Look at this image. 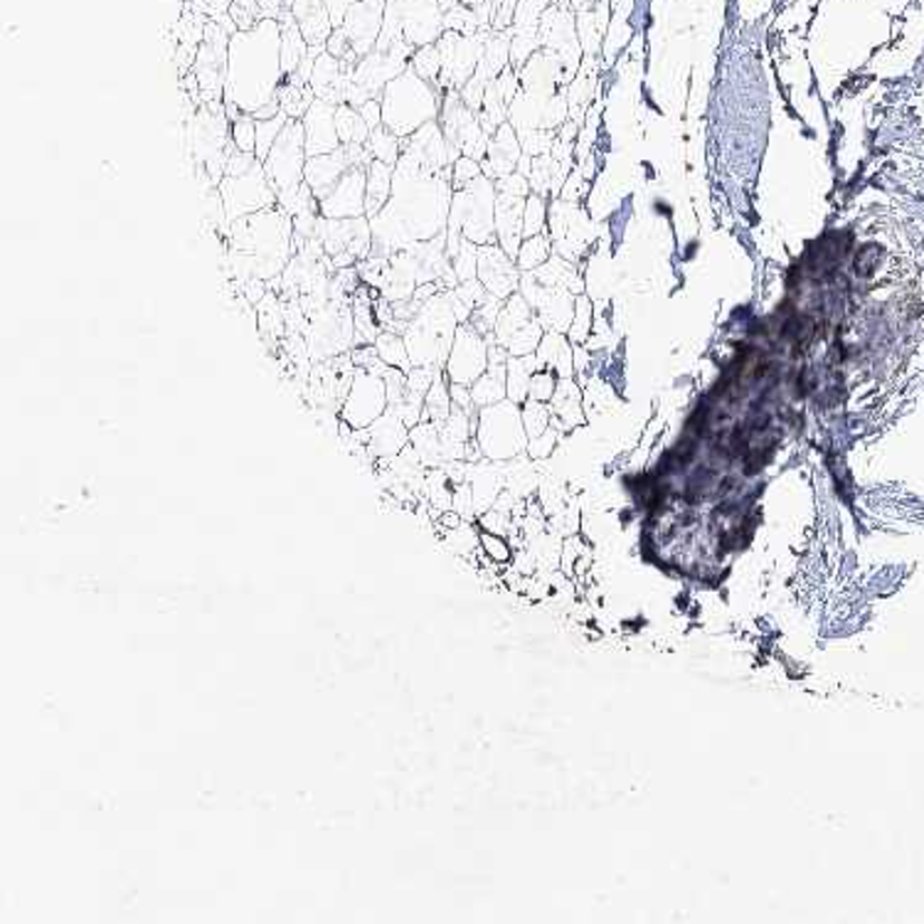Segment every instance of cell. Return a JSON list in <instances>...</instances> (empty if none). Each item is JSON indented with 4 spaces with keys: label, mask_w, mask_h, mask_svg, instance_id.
Listing matches in <instances>:
<instances>
[{
    "label": "cell",
    "mask_w": 924,
    "mask_h": 924,
    "mask_svg": "<svg viewBox=\"0 0 924 924\" xmlns=\"http://www.w3.org/2000/svg\"><path fill=\"white\" fill-rule=\"evenodd\" d=\"M454 185L451 171L429 173L402 154L395 166L392 195L370 220L372 254L390 256L417 242H429L447 232Z\"/></svg>",
    "instance_id": "1"
},
{
    "label": "cell",
    "mask_w": 924,
    "mask_h": 924,
    "mask_svg": "<svg viewBox=\"0 0 924 924\" xmlns=\"http://www.w3.org/2000/svg\"><path fill=\"white\" fill-rule=\"evenodd\" d=\"M282 81V26L276 18H262L252 30L232 35L225 79L230 121L276 101Z\"/></svg>",
    "instance_id": "2"
},
{
    "label": "cell",
    "mask_w": 924,
    "mask_h": 924,
    "mask_svg": "<svg viewBox=\"0 0 924 924\" xmlns=\"http://www.w3.org/2000/svg\"><path fill=\"white\" fill-rule=\"evenodd\" d=\"M225 242L227 260L222 269L240 289L254 276L264 282L282 276L296 254L294 222L279 205L230 222Z\"/></svg>",
    "instance_id": "3"
},
{
    "label": "cell",
    "mask_w": 924,
    "mask_h": 924,
    "mask_svg": "<svg viewBox=\"0 0 924 924\" xmlns=\"http://www.w3.org/2000/svg\"><path fill=\"white\" fill-rule=\"evenodd\" d=\"M380 104L382 124L400 138H407L425 124L439 119L441 89L419 77L412 67H407L382 89Z\"/></svg>",
    "instance_id": "4"
},
{
    "label": "cell",
    "mask_w": 924,
    "mask_h": 924,
    "mask_svg": "<svg viewBox=\"0 0 924 924\" xmlns=\"http://www.w3.org/2000/svg\"><path fill=\"white\" fill-rule=\"evenodd\" d=\"M456 329H459V319H456L451 309V301L447 291H439L437 296L422 303V309H419V313L409 321L407 331L402 333L412 366L444 370L451 353Z\"/></svg>",
    "instance_id": "5"
},
{
    "label": "cell",
    "mask_w": 924,
    "mask_h": 924,
    "mask_svg": "<svg viewBox=\"0 0 924 924\" xmlns=\"http://www.w3.org/2000/svg\"><path fill=\"white\" fill-rule=\"evenodd\" d=\"M496 181L478 175L474 183L461 191H454L447 235L464 237L478 247L496 242Z\"/></svg>",
    "instance_id": "6"
},
{
    "label": "cell",
    "mask_w": 924,
    "mask_h": 924,
    "mask_svg": "<svg viewBox=\"0 0 924 924\" xmlns=\"http://www.w3.org/2000/svg\"><path fill=\"white\" fill-rule=\"evenodd\" d=\"M476 441L490 459H510L528 447V435L523 427V415L516 402L503 400L498 405L482 407L478 412Z\"/></svg>",
    "instance_id": "7"
},
{
    "label": "cell",
    "mask_w": 924,
    "mask_h": 924,
    "mask_svg": "<svg viewBox=\"0 0 924 924\" xmlns=\"http://www.w3.org/2000/svg\"><path fill=\"white\" fill-rule=\"evenodd\" d=\"M217 191L222 195V203H225L230 222L276 205V191L266 178L262 161H256L254 168L244 175H225V181L217 185Z\"/></svg>",
    "instance_id": "8"
},
{
    "label": "cell",
    "mask_w": 924,
    "mask_h": 924,
    "mask_svg": "<svg viewBox=\"0 0 924 924\" xmlns=\"http://www.w3.org/2000/svg\"><path fill=\"white\" fill-rule=\"evenodd\" d=\"M307 134H303V124L299 119H289L284 132L279 134L274 148L262 161L266 178L272 183L276 193L303 183V171H307Z\"/></svg>",
    "instance_id": "9"
},
{
    "label": "cell",
    "mask_w": 924,
    "mask_h": 924,
    "mask_svg": "<svg viewBox=\"0 0 924 924\" xmlns=\"http://www.w3.org/2000/svg\"><path fill=\"white\" fill-rule=\"evenodd\" d=\"M388 390H385V380L380 376L358 368L353 385L346 395L341 405V419L353 429H368L372 422L388 412Z\"/></svg>",
    "instance_id": "10"
},
{
    "label": "cell",
    "mask_w": 924,
    "mask_h": 924,
    "mask_svg": "<svg viewBox=\"0 0 924 924\" xmlns=\"http://www.w3.org/2000/svg\"><path fill=\"white\" fill-rule=\"evenodd\" d=\"M488 370V341L486 335L469 323H459L456 329L451 353L444 366V376L449 382L474 385Z\"/></svg>",
    "instance_id": "11"
},
{
    "label": "cell",
    "mask_w": 924,
    "mask_h": 924,
    "mask_svg": "<svg viewBox=\"0 0 924 924\" xmlns=\"http://www.w3.org/2000/svg\"><path fill=\"white\" fill-rule=\"evenodd\" d=\"M402 154L412 156L419 163V166H422L429 173L451 171L454 161L461 156L459 150H456L447 142V136H444V128H441L439 119L425 124L412 136L402 138Z\"/></svg>",
    "instance_id": "12"
},
{
    "label": "cell",
    "mask_w": 924,
    "mask_h": 924,
    "mask_svg": "<svg viewBox=\"0 0 924 924\" xmlns=\"http://www.w3.org/2000/svg\"><path fill=\"white\" fill-rule=\"evenodd\" d=\"M521 269L516 260L500 247V244H484L478 247V282L484 284L490 296L500 301L510 299L521 286Z\"/></svg>",
    "instance_id": "13"
},
{
    "label": "cell",
    "mask_w": 924,
    "mask_h": 924,
    "mask_svg": "<svg viewBox=\"0 0 924 924\" xmlns=\"http://www.w3.org/2000/svg\"><path fill=\"white\" fill-rule=\"evenodd\" d=\"M400 10L405 40L412 48L435 45L444 35V10L439 0H392Z\"/></svg>",
    "instance_id": "14"
},
{
    "label": "cell",
    "mask_w": 924,
    "mask_h": 924,
    "mask_svg": "<svg viewBox=\"0 0 924 924\" xmlns=\"http://www.w3.org/2000/svg\"><path fill=\"white\" fill-rule=\"evenodd\" d=\"M366 168H350L335 188L321 197V215L329 220H356L366 217Z\"/></svg>",
    "instance_id": "15"
},
{
    "label": "cell",
    "mask_w": 924,
    "mask_h": 924,
    "mask_svg": "<svg viewBox=\"0 0 924 924\" xmlns=\"http://www.w3.org/2000/svg\"><path fill=\"white\" fill-rule=\"evenodd\" d=\"M385 8H388V0H360V3L348 8L341 28L346 30L350 45H353V50L360 57H366L376 50L378 38L382 32Z\"/></svg>",
    "instance_id": "16"
},
{
    "label": "cell",
    "mask_w": 924,
    "mask_h": 924,
    "mask_svg": "<svg viewBox=\"0 0 924 924\" xmlns=\"http://www.w3.org/2000/svg\"><path fill=\"white\" fill-rule=\"evenodd\" d=\"M409 67V60L395 52L372 50L370 55L360 57L353 72V81L368 91L372 99L382 97V89L390 85L395 77H400Z\"/></svg>",
    "instance_id": "17"
},
{
    "label": "cell",
    "mask_w": 924,
    "mask_h": 924,
    "mask_svg": "<svg viewBox=\"0 0 924 924\" xmlns=\"http://www.w3.org/2000/svg\"><path fill=\"white\" fill-rule=\"evenodd\" d=\"M301 124H303V134H307L309 158L331 154V150L343 146L341 136H338V128H335V104L315 99L311 104V109L307 111V116L301 119Z\"/></svg>",
    "instance_id": "18"
},
{
    "label": "cell",
    "mask_w": 924,
    "mask_h": 924,
    "mask_svg": "<svg viewBox=\"0 0 924 924\" xmlns=\"http://www.w3.org/2000/svg\"><path fill=\"white\" fill-rule=\"evenodd\" d=\"M523 213H525V197L498 193V197H496V217H494L496 244H500V247L506 250L513 256V260H516V254H518L521 244L525 240V235H523Z\"/></svg>",
    "instance_id": "19"
},
{
    "label": "cell",
    "mask_w": 924,
    "mask_h": 924,
    "mask_svg": "<svg viewBox=\"0 0 924 924\" xmlns=\"http://www.w3.org/2000/svg\"><path fill=\"white\" fill-rule=\"evenodd\" d=\"M350 168L353 166H350L348 161L346 146H341L331 150V154L311 156L307 161V171H303V183H307L313 195L321 201V197H325L335 188V183L341 181Z\"/></svg>",
    "instance_id": "20"
},
{
    "label": "cell",
    "mask_w": 924,
    "mask_h": 924,
    "mask_svg": "<svg viewBox=\"0 0 924 924\" xmlns=\"http://www.w3.org/2000/svg\"><path fill=\"white\" fill-rule=\"evenodd\" d=\"M368 431H370L368 449L378 461L395 459V456L409 444V427L392 412V409H388L378 422H372Z\"/></svg>",
    "instance_id": "21"
},
{
    "label": "cell",
    "mask_w": 924,
    "mask_h": 924,
    "mask_svg": "<svg viewBox=\"0 0 924 924\" xmlns=\"http://www.w3.org/2000/svg\"><path fill=\"white\" fill-rule=\"evenodd\" d=\"M299 28L309 45H325L333 32V20L323 0H294L291 6Z\"/></svg>",
    "instance_id": "22"
},
{
    "label": "cell",
    "mask_w": 924,
    "mask_h": 924,
    "mask_svg": "<svg viewBox=\"0 0 924 924\" xmlns=\"http://www.w3.org/2000/svg\"><path fill=\"white\" fill-rule=\"evenodd\" d=\"M276 20L279 26H282V72L284 77H289L296 72L311 45L303 38L299 22L289 8H284Z\"/></svg>",
    "instance_id": "23"
},
{
    "label": "cell",
    "mask_w": 924,
    "mask_h": 924,
    "mask_svg": "<svg viewBox=\"0 0 924 924\" xmlns=\"http://www.w3.org/2000/svg\"><path fill=\"white\" fill-rule=\"evenodd\" d=\"M368 183H366V217H376L380 210L390 203L392 195V181H395V166L382 161H372L368 171Z\"/></svg>",
    "instance_id": "24"
},
{
    "label": "cell",
    "mask_w": 924,
    "mask_h": 924,
    "mask_svg": "<svg viewBox=\"0 0 924 924\" xmlns=\"http://www.w3.org/2000/svg\"><path fill=\"white\" fill-rule=\"evenodd\" d=\"M358 220H329L323 217L319 220V225H315V240L323 244V250L329 256L338 254V252H348V244L353 242L356 235V227H358Z\"/></svg>",
    "instance_id": "25"
},
{
    "label": "cell",
    "mask_w": 924,
    "mask_h": 924,
    "mask_svg": "<svg viewBox=\"0 0 924 924\" xmlns=\"http://www.w3.org/2000/svg\"><path fill=\"white\" fill-rule=\"evenodd\" d=\"M276 101L282 111L289 116V119H303L307 111L311 109V104L315 101L313 89L309 85H299L291 77H284L282 87L276 89Z\"/></svg>",
    "instance_id": "26"
},
{
    "label": "cell",
    "mask_w": 924,
    "mask_h": 924,
    "mask_svg": "<svg viewBox=\"0 0 924 924\" xmlns=\"http://www.w3.org/2000/svg\"><path fill=\"white\" fill-rule=\"evenodd\" d=\"M471 397L476 407H490L506 400V366H488L484 376L471 385Z\"/></svg>",
    "instance_id": "27"
},
{
    "label": "cell",
    "mask_w": 924,
    "mask_h": 924,
    "mask_svg": "<svg viewBox=\"0 0 924 924\" xmlns=\"http://www.w3.org/2000/svg\"><path fill=\"white\" fill-rule=\"evenodd\" d=\"M335 128L341 136V144H366L370 136V126L362 119L360 111L350 104H338L335 107Z\"/></svg>",
    "instance_id": "28"
},
{
    "label": "cell",
    "mask_w": 924,
    "mask_h": 924,
    "mask_svg": "<svg viewBox=\"0 0 924 924\" xmlns=\"http://www.w3.org/2000/svg\"><path fill=\"white\" fill-rule=\"evenodd\" d=\"M366 146H368L372 158L382 161V163H390V166H397V161H400V156H402V138L397 136L395 132H390V128L385 124L378 126V128H372Z\"/></svg>",
    "instance_id": "29"
},
{
    "label": "cell",
    "mask_w": 924,
    "mask_h": 924,
    "mask_svg": "<svg viewBox=\"0 0 924 924\" xmlns=\"http://www.w3.org/2000/svg\"><path fill=\"white\" fill-rule=\"evenodd\" d=\"M276 205L282 207L289 217H296L301 213H321L319 197L313 195L307 183H299L294 188L276 193Z\"/></svg>",
    "instance_id": "30"
},
{
    "label": "cell",
    "mask_w": 924,
    "mask_h": 924,
    "mask_svg": "<svg viewBox=\"0 0 924 924\" xmlns=\"http://www.w3.org/2000/svg\"><path fill=\"white\" fill-rule=\"evenodd\" d=\"M378 348V356L382 358L385 366L390 368H400V370H409L412 368V360H409L407 353V343H405V335L402 333H392V331H382L376 341Z\"/></svg>",
    "instance_id": "31"
},
{
    "label": "cell",
    "mask_w": 924,
    "mask_h": 924,
    "mask_svg": "<svg viewBox=\"0 0 924 924\" xmlns=\"http://www.w3.org/2000/svg\"><path fill=\"white\" fill-rule=\"evenodd\" d=\"M547 260H549V240L545 235L525 237L516 254V264L523 274L535 272V269H541Z\"/></svg>",
    "instance_id": "32"
},
{
    "label": "cell",
    "mask_w": 924,
    "mask_h": 924,
    "mask_svg": "<svg viewBox=\"0 0 924 924\" xmlns=\"http://www.w3.org/2000/svg\"><path fill=\"white\" fill-rule=\"evenodd\" d=\"M409 67H412L419 77L431 81V85H435V87H439L441 52L437 48V42L435 45H425V48H417L415 55H412V60H409Z\"/></svg>",
    "instance_id": "33"
},
{
    "label": "cell",
    "mask_w": 924,
    "mask_h": 924,
    "mask_svg": "<svg viewBox=\"0 0 924 924\" xmlns=\"http://www.w3.org/2000/svg\"><path fill=\"white\" fill-rule=\"evenodd\" d=\"M289 121V116L282 111L276 114L274 119H264V121H256V158L264 161L269 156V150L274 148L279 134L284 132V126Z\"/></svg>",
    "instance_id": "34"
},
{
    "label": "cell",
    "mask_w": 924,
    "mask_h": 924,
    "mask_svg": "<svg viewBox=\"0 0 924 924\" xmlns=\"http://www.w3.org/2000/svg\"><path fill=\"white\" fill-rule=\"evenodd\" d=\"M545 222H547V205L543 201V195L531 193L525 197V213H523V235L525 237H535V235H543L545 230Z\"/></svg>",
    "instance_id": "35"
},
{
    "label": "cell",
    "mask_w": 924,
    "mask_h": 924,
    "mask_svg": "<svg viewBox=\"0 0 924 924\" xmlns=\"http://www.w3.org/2000/svg\"><path fill=\"white\" fill-rule=\"evenodd\" d=\"M230 136H232V144H235L237 150H244V154L256 156V119L252 114H242L240 119L232 121Z\"/></svg>",
    "instance_id": "36"
},
{
    "label": "cell",
    "mask_w": 924,
    "mask_h": 924,
    "mask_svg": "<svg viewBox=\"0 0 924 924\" xmlns=\"http://www.w3.org/2000/svg\"><path fill=\"white\" fill-rule=\"evenodd\" d=\"M521 415H523V427H525V435H528V439L543 435V431L549 425V412H547L545 402L525 400Z\"/></svg>",
    "instance_id": "37"
},
{
    "label": "cell",
    "mask_w": 924,
    "mask_h": 924,
    "mask_svg": "<svg viewBox=\"0 0 924 924\" xmlns=\"http://www.w3.org/2000/svg\"><path fill=\"white\" fill-rule=\"evenodd\" d=\"M478 175H484L482 163L469 158V156H459V158L454 161V166H451V185H454V191L466 188V185L474 183L478 178Z\"/></svg>",
    "instance_id": "38"
},
{
    "label": "cell",
    "mask_w": 924,
    "mask_h": 924,
    "mask_svg": "<svg viewBox=\"0 0 924 924\" xmlns=\"http://www.w3.org/2000/svg\"><path fill=\"white\" fill-rule=\"evenodd\" d=\"M557 390V380L549 370H537L533 380H531V392H528V400L535 402H547L553 400V395Z\"/></svg>",
    "instance_id": "39"
},
{
    "label": "cell",
    "mask_w": 924,
    "mask_h": 924,
    "mask_svg": "<svg viewBox=\"0 0 924 924\" xmlns=\"http://www.w3.org/2000/svg\"><path fill=\"white\" fill-rule=\"evenodd\" d=\"M385 390H388V402L390 407H397L400 402H405V395H407V372L400 368H388L385 370Z\"/></svg>",
    "instance_id": "40"
},
{
    "label": "cell",
    "mask_w": 924,
    "mask_h": 924,
    "mask_svg": "<svg viewBox=\"0 0 924 924\" xmlns=\"http://www.w3.org/2000/svg\"><path fill=\"white\" fill-rule=\"evenodd\" d=\"M260 161L254 154H244V150L232 148L230 156H227V166H225V175H244L247 171L254 168V163Z\"/></svg>",
    "instance_id": "41"
},
{
    "label": "cell",
    "mask_w": 924,
    "mask_h": 924,
    "mask_svg": "<svg viewBox=\"0 0 924 924\" xmlns=\"http://www.w3.org/2000/svg\"><path fill=\"white\" fill-rule=\"evenodd\" d=\"M482 545H484L486 553L490 555V560H496V563H506V560L510 557V547L496 533H484Z\"/></svg>",
    "instance_id": "42"
},
{
    "label": "cell",
    "mask_w": 924,
    "mask_h": 924,
    "mask_svg": "<svg viewBox=\"0 0 924 924\" xmlns=\"http://www.w3.org/2000/svg\"><path fill=\"white\" fill-rule=\"evenodd\" d=\"M350 50H353V45H350L346 30H343V28H333L331 38L325 40V52L333 55V57H338V60H343V57H346Z\"/></svg>",
    "instance_id": "43"
},
{
    "label": "cell",
    "mask_w": 924,
    "mask_h": 924,
    "mask_svg": "<svg viewBox=\"0 0 924 924\" xmlns=\"http://www.w3.org/2000/svg\"><path fill=\"white\" fill-rule=\"evenodd\" d=\"M358 111H360L362 119H366V124L370 126V132H372V128L382 126V104H380V99H370V101H366V104H362V107H360Z\"/></svg>",
    "instance_id": "44"
},
{
    "label": "cell",
    "mask_w": 924,
    "mask_h": 924,
    "mask_svg": "<svg viewBox=\"0 0 924 924\" xmlns=\"http://www.w3.org/2000/svg\"><path fill=\"white\" fill-rule=\"evenodd\" d=\"M325 8H329L331 20H333V28H341L343 26V18L348 13L350 6L360 3V0H323Z\"/></svg>",
    "instance_id": "45"
},
{
    "label": "cell",
    "mask_w": 924,
    "mask_h": 924,
    "mask_svg": "<svg viewBox=\"0 0 924 924\" xmlns=\"http://www.w3.org/2000/svg\"><path fill=\"white\" fill-rule=\"evenodd\" d=\"M256 3H260L264 18H279L284 10V0H256Z\"/></svg>",
    "instance_id": "46"
}]
</instances>
